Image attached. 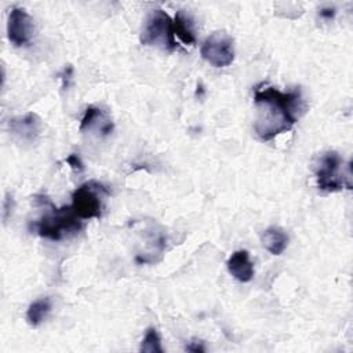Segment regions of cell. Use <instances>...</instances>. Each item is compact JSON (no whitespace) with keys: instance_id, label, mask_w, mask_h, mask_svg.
<instances>
[{"instance_id":"1","label":"cell","mask_w":353,"mask_h":353,"mask_svg":"<svg viewBox=\"0 0 353 353\" xmlns=\"http://www.w3.org/2000/svg\"><path fill=\"white\" fill-rule=\"evenodd\" d=\"M254 106V130L263 141H271L290 132L305 109L300 90L283 93L275 87H258Z\"/></svg>"},{"instance_id":"2","label":"cell","mask_w":353,"mask_h":353,"mask_svg":"<svg viewBox=\"0 0 353 353\" xmlns=\"http://www.w3.org/2000/svg\"><path fill=\"white\" fill-rule=\"evenodd\" d=\"M83 228L82 219L75 214L72 206L53 207L42 218L34 222V230L40 238L60 242L75 236Z\"/></svg>"},{"instance_id":"3","label":"cell","mask_w":353,"mask_h":353,"mask_svg":"<svg viewBox=\"0 0 353 353\" xmlns=\"http://www.w3.org/2000/svg\"><path fill=\"white\" fill-rule=\"evenodd\" d=\"M141 43L163 51H174L177 49L174 21L166 12L155 9L149 13L141 34Z\"/></svg>"},{"instance_id":"4","label":"cell","mask_w":353,"mask_h":353,"mask_svg":"<svg viewBox=\"0 0 353 353\" xmlns=\"http://www.w3.org/2000/svg\"><path fill=\"white\" fill-rule=\"evenodd\" d=\"M343 160L337 152L324 154L316 167V181L320 191L339 192L342 189H352L350 173L343 174Z\"/></svg>"},{"instance_id":"5","label":"cell","mask_w":353,"mask_h":353,"mask_svg":"<svg viewBox=\"0 0 353 353\" xmlns=\"http://www.w3.org/2000/svg\"><path fill=\"white\" fill-rule=\"evenodd\" d=\"M108 195L109 191L98 181L84 182L72 193V208L80 219H99L104 210V197Z\"/></svg>"},{"instance_id":"6","label":"cell","mask_w":353,"mask_h":353,"mask_svg":"<svg viewBox=\"0 0 353 353\" xmlns=\"http://www.w3.org/2000/svg\"><path fill=\"white\" fill-rule=\"evenodd\" d=\"M200 54L204 61L215 68L229 66L234 60L233 40L226 32H214L203 42Z\"/></svg>"},{"instance_id":"7","label":"cell","mask_w":353,"mask_h":353,"mask_svg":"<svg viewBox=\"0 0 353 353\" xmlns=\"http://www.w3.org/2000/svg\"><path fill=\"white\" fill-rule=\"evenodd\" d=\"M35 35L34 19L23 8L12 9L8 20V36L13 46L23 47L32 42Z\"/></svg>"},{"instance_id":"8","label":"cell","mask_w":353,"mask_h":353,"mask_svg":"<svg viewBox=\"0 0 353 353\" xmlns=\"http://www.w3.org/2000/svg\"><path fill=\"white\" fill-rule=\"evenodd\" d=\"M9 130L14 140L24 144H34L42 134L43 122L39 114L28 112L10 119Z\"/></svg>"},{"instance_id":"9","label":"cell","mask_w":353,"mask_h":353,"mask_svg":"<svg viewBox=\"0 0 353 353\" xmlns=\"http://www.w3.org/2000/svg\"><path fill=\"white\" fill-rule=\"evenodd\" d=\"M229 273L242 283H249L254 278V264L250 260V254L246 250L234 252L226 263Z\"/></svg>"},{"instance_id":"10","label":"cell","mask_w":353,"mask_h":353,"mask_svg":"<svg viewBox=\"0 0 353 353\" xmlns=\"http://www.w3.org/2000/svg\"><path fill=\"white\" fill-rule=\"evenodd\" d=\"M261 242L272 256H282L289 246V236L283 229L271 226L263 233Z\"/></svg>"},{"instance_id":"11","label":"cell","mask_w":353,"mask_h":353,"mask_svg":"<svg viewBox=\"0 0 353 353\" xmlns=\"http://www.w3.org/2000/svg\"><path fill=\"white\" fill-rule=\"evenodd\" d=\"M174 34L186 46H192L196 42L193 21L182 10L177 12V14H175V19H174Z\"/></svg>"},{"instance_id":"12","label":"cell","mask_w":353,"mask_h":353,"mask_svg":"<svg viewBox=\"0 0 353 353\" xmlns=\"http://www.w3.org/2000/svg\"><path fill=\"white\" fill-rule=\"evenodd\" d=\"M51 311V301L50 298H40L32 302L27 311V321L32 327H39Z\"/></svg>"},{"instance_id":"13","label":"cell","mask_w":353,"mask_h":353,"mask_svg":"<svg viewBox=\"0 0 353 353\" xmlns=\"http://www.w3.org/2000/svg\"><path fill=\"white\" fill-rule=\"evenodd\" d=\"M140 350L145 352V353H163L162 341H160V337L155 327L148 328V331L141 342Z\"/></svg>"},{"instance_id":"14","label":"cell","mask_w":353,"mask_h":353,"mask_svg":"<svg viewBox=\"0 0 353 353\" xmlns=\"http://www.w3.org/2000/svg\"><path fill=\"white\" fill-rule=\"evenodd\" d=\"M101 117H102L101 109H98L95 106H88L84 112L82 122H80V132L91 129L98 121H101Z\"/></svg>"},{"instance_id":"15","label":"cell","mask_w":353,"mask_h":353,"mask_svg":"<svg viewBox=\"0 0 353 353\" xmlns=\"http://www.w3.org/2000/svg\"><path fill=\"white\" fill-rule=\"evenodd\" d=\"M65 162L69 165V167H71L75 173H83V170H84V165H83V162L80 160V158H79L77 155H75V154H73V155L68 156Z\"/></svg>"},{"instance_id":"16","label":"cell","mask_w":353,"mask_h":353,"mask_svg":"<svg viewBox=\"0 0 353 353\" xmlns=\"http://www.w3.org/2000/svg\"><path fill=\"white\" fill-rule=\"evenodd\" d=\"M13 208H14V199L10 193H8L5 202H3V221L8 222L12 212H13Z\"/></svg>"},{"instance_id":"17","label":"cell","mask_w":353,"mask_h":353,"mask_svg":"<svg viewBox=\"0 0 353 353\" xmlns=\"http://www.w3.org/2000/svg\"><path fill=\"white\" fill-rule=\"evenodd\" d=\"M186 350H188V352H196V353H199V352H204L206 348H204V345H203L202 341H199V339H192V341L186 345Z\"/></svg>"},{"instance_id":"18","label":"cell","mask_w":353,"mask_h":353,"mask_svg":"<svg viewBox=\"0 0 353 353\" xmlns=\"http://www.w3.org/2000/svg\"><path fill=\"white\" fill-rule=\"evenodd\" d=\"M72 66H68L64 69V73H62V82H64V88H68L69 87V80H71V76H72Z\"/></svg>"},{"instance_id":"19","label":"cell","mask_w":353,"mask_h":353,"mask_svg":"<svg viewBox=\"0 0 353 353\" xmlns=\"http://www.w3.org/2000/svg\"><path fill=\"white\" fill-rule=\"evenodd\" d=\"M320 16L326 20H332L334 16H335V10L334 9H321Z\"/></svg>"}]
</instances>
